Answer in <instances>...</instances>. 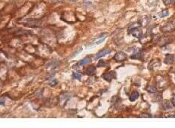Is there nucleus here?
<instances>
[{
  "label": "nucleus",
  "instance_id": "9d476101",
  "mask_svg": "<svg viewBox=\"0 0 175 128\" xmlns=\"http://www.w3.org/2000/svg\"><path fill=\"white\" fill-rule=\"evenodd\" d=\"M91 58L90 57H85L84 59H82V60L80 61L79 63H78V65L80 66H85V65H87L88 63H89L91 62Z\"/></svg>",
  "mask_w": 175,
  "mask_h": 128
},
{
  "label": "nucleus",
  "instance_id": "f8f14e48",
  "mask_svg": "<svg viewBox=\"0 0 175 128\" xmlns=\"http://www.w3.org/2000/svg\"><path fill=\"white\" fill-rule=\"evenodd\" d=\"M155 62H156V60H153L151 61L150 65H149V69H152L155 66H158L160 65V61L158 60H157L156 63H155Z\"/></svg>",
  "mask_w": 175,
  "mask_h": 128
},
{
  "label": "nucleus",
  "instance_id": "4468645a",
  "mask_svg": "<svg viewBox=\"0 0 175 128\" xmlns=\"http://www.w3.org/2000/svg\"><path fill=\"white\" fill-rule=\"evenodd\" d=\"M70 97V94H68V93H63V94L60 96V103H61L62 101H63V100H65V102L66 103V101L69 100Z\"/></svg>",
  "mask_w": 175,
  "mask_h": 128
},
{
  "label": "nucleus",
  "instance_id": "412c9836",
  "mask_svg": "<svg viewBox=\"0 0 175 128\" xmlns=\"http://www.w3.org/2000/svg\"><path fill=\"white\" fill-rule=\"evenodd\" d=\"M152 116L150 114H147V113H143L140 115V118H151Z\"/></svg>",
  "mask_w": 175,
  "mask_h": 128
},
{
  "label": "nucleus",
  "instance_id": "7ed1b4c3",
  "mask_svg": "<svg viewBox=\"0 0 175 128\" xmlns=\"http://www.w3.org/2000/svg\"><path fill=\"white\" fill-rule=\"evenodd\" d=\"M127 54L125 53L122 52V51H119L118 53H116L113 57V60L117 62H121V61L125 60L127 59Z\"/></svg>",
  "mask_w": 175,
  "mask_h": 128
},
{
  "label": "nucleus",
  "instance_id": "5701e85b",
  "mask_svg": "<svg viewBox=\"0 0 175 128\" xmlns=\"http://www.w3.org/2000/svg\"><path fill=\"white\" fill-rule=\"evenodd\" d=\"M4 103H5V99L0 98V105H3Z\"/></svg>",
  "mask_w": 175,
  "mask_h": 128
},
{
  "label": "nucleus",
  "instance_id": "20e7f679",
  "mask_svg": "<svg viewBox=\"0 0 175 128\" xmlns=\"http://www.w3.org/2000/svg\"><path fill=\"white\" fill-rule=\"evenodd\" d=\"M128 32H130V34L132 35L133 36L137 37V38H141L143 36V32H142V30L140 29V27H136V28L128 30Z\"/></svg>",
  "mask_w": 175,
  "mask_h": 128
},
{
  "label": "nucleus",
  "instance_id": "4be33fe9",
  "mask_svg": "<svg viewBox=\"0 0 175 128\" xmlns=\"http://www.w3.org/2000/svg\"><path fill=\"white\" fill-rule=\"evenodd\" d=\"M171 102L172 105H173L174 106H175V96H174L173 97L171 98Z\"/></svg>",
  "mask_w": 175,
  "mask_h": 128
},
{
  "label": "nucleus",
  "instance_id": "9b49d317",
  "mask_svg": "<svg viewBox=\"0 0 175 128\" xmlns=\"http://www.w3.org/2000/svg\"><path fill=\"white\" fill-rule=\"evenodd\" d=\"M138 97H139L138 92L134 91V92H133L130 95V97H129V99H130V101H131V102H134V101H135L137 99H138Z\"/></svg>",
  "mask_w": 175,
  "mask_h": 128
},
{
  "label": "nucleus",
  "instance_id": "f03ea898",
  "mask_svg": "<svg viewBox=\"0 0 175 128\" xmlns=\"http://www.w3.org/2000/svg\"><path fill=\"white\" fill-rule=\"evenodd\" d=\"M102 77L105 81L109 82V81H112V79L116 78V73H115L114 71H110V72H107V73L103 74Z\"/></svg>",
  "mask_w": 175,
  "mask_h": 128
},
{
  "label": "nucleus",
  "instance_id": "423d86ee",
  "mask_svg": "<svg viewBox=\"0 0 175 128\" xmlns=\"http://www.w3.org/2000/svg\"><path fill=\"white\" fill-rule=\"evenodd\" d=\"M142 51L141 50H137L131 56V60H140L142 57Z\"/></svg>",
  "mask_w": 175,
  "mask_h": 128
},
{
  "label": "nucleus",
  "instance_id": "f257e3e1",
  "mask_svg": "<svg viewBox=\"0 0 175 128\" xmlns=\"http://www.w3.org/2000/svg\"><path fill=\"white\" fill-rule=\"evenodd\" d=\"M175 30V26L172 22H167L161 27V31L163 32H171Z\"/></svg>",
  "mask_w": 175,
  "mask_h": 128
},
{
  "label": "nucleus",
  "instance_id": "f3484780",
  "mask_svg": "<svg viewBox=\"0 0 175 128\" xmlns=\"http://www.w3.org/2000/svg\"><path fill=\"white\" fill-rule=\"evenodd\" d=\"M82 76V75L80 73H72V77L77 80L81 79Z\"/></svg>",
  "mask_w": 175,
  "mask_h": 128
},
{
  "label": "nucleus",
  "instance_id": "0eeeda50",
  "mask_svg": "<svg viewBox=\"0 0 175 128\" xmlns=\"http://www.w3.org/2000/svg\"><path fill=\"white\" fill-rule=\"evenodd\" d=\"M111 53V50L109 49H107V50H103L101 51H100L96 55V57H95V60H97V59H100L103 57H104L105 55L109 54Z\"/></svg>",
  "mask_w": 175,
  "mask_h": 128
},
{
  "label": "nucleus",
  "instance_id": "aec40b11",
  "mask_svg": "<svg viewBox=\"0 0 175 128\" xmlns=\"http://www.w3.org/2000/svg\"><path fill=\"white\" fill-rule=\"evenodd\" d=\"M57 83H58V82H57V80L52 79V80H51V82H49V85L51 86V87H54V86H55L56 85H57Z\"/></svg>",
  "mask_w": 175,
  "mask_h": 128
},
{
  "label": "nucleus",
  "instance_id": "b1692460",
  "mask_svg": "<svg viewBox=\"0 0 175 128\" xmlns=\"http://www.w3.org/2000/svg\"><path fill=\"white\" fill-rule=\"evenodd\" d=\"M70 1H71V2H76L77 0H70Z\"/></svg>",
  "mask_w": 175,
  "mask_h": 128
},
{
  "label": "nucleus",
  "instance_id": "2eb2a0df",
  "mask_svg": "<svg viewBox=\"0 0 175 128\" xmlns=\"http://www.w3.org/2000/svg\"><path fill=\"white\" fill-rule=\"evenodd\" d=\"M146 90V91L148 92V93H156L157 92L156 88L152 87V86H147Z\"/></svg>",
  "mask_w": 175,
  "mask_h": 128
},
{
  "label": "nucleus",
  "instance_id": "dca6fc26",
  "mask_svg": "<svg viewBox=\"0 0 175 128\" xmlns=\"http://www.w3.org/2000/svg\"><path fill=\"white\" fill-rule=\"evenodd\" d=\"M168 14H169L168 11V10H165V11H163V12H160L158 14V17L161 18H162L167 17Z\"/></svg>",
  "mask_w": 175,
  "mask_h": 128
},
{
  "label": "nucleus",
  "instance_id": "ddd939ff",
  "mask_svg": "<svg viewBox=\"0 0 175 128\" xmlns=\"http://www.w3.org/2000/svg\"><path fill=\"white\" fill-rule=\"evenodd\" d=\"M163 107H164V109L166 110H168V109H172V108H173V105L171 103V102H170L168 100H167V101H165V103H164V105H163Z\"/></svg>",
  "mask_w": 175,
  "mask_h": 128
},
{
  "label": "nucleus",
  "instance_id": "a211bd4d",
  "mask_svg": "<svg viewBox=\"0 0 175 128\" xmlns=\"http://www.w3.org/2000/svg\"><path fill=\"white\" fill-rule=\"evenodd\" d=\"M164 3L165 5H170L175 3V0H164Z\"/></svg>",
  "mask_w": 175,
  "mask_h": 128
},
{
  "label": "nucleus",
  "instance_id": "1a4fd4ad",
  "mask_svg": "<svg viewBox=\"0 0 175 128\" xmlns=\"http://www.w3.org/2000/svg\"><path fill=\"white\" fill-rule=\"evenodd\" d=\"M106 34H103V35H101L99 37V38H96L95 40H94V44H97V45H98V44H100V43H102L105 39H106Z\"/></svg>",
  "mask_w": 175,
  "mask_h": 128
},
{
  "label": "nucleus",
  "instance_id": "39448f33",
  "mask_svg": "<svg viewBox=\"0 0 175 128\" xmlns=\"http://www.w3.org/2000/svg\"><path fill=\"white\" fill-rule=\"evenodd\" d=\"M174 62V57L173 54H167L165 57V59L164 60V63L167 65L172 64Z\"/></svg>",
  "mask_w": 175,
  "mask_h": 128
},
{
  "label": "nucleus",
  "instance_id": "6e6552de",
  "mask_svg": "<svg viewBox=\"0 0 175 128\" xmlns=\"http://www.w3.org/2000/svg\"><path fill=\"white\" fill-rule=\"evenodd\" d=\"M96 73V68L95 66H88V67L86 69V70H85V73L87 74L88 75H94V74Z\"/></svg>",
  "mask_w": 175,
  "mask_h": 128
},
{
  "label": "nucleus",
  "instance_id": "6ab92c4d",
  "mask_svg": "<svg viewBox=\"0 0 175 128\" xmlns=\"http://www.w3.org/2000/svg\"><path fill=\"white\" fill-rule=\"evenodd\" d=\"M107 66V64L103 60H100L99 63H97V67H103V66Z\"/></svg>",
  "mask_w": 175,
  "mask_h": 128
}]
</instances>
